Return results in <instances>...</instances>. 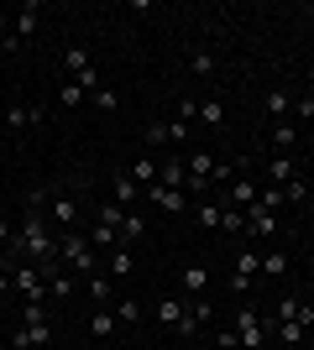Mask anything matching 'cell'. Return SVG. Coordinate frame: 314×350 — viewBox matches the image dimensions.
I'll return each mask as SVG.
<instances>
[{"label": "cell", "mask_w": 314, "mask_h": 350, "mask_svg": "<svg viewBox=\"0 0 314 350\" xmlns=\"http://www.w3.org/2000/svg\"><path fill=\"white\" fill-rule=\"evenodd\" d=\"M58 262H63V272H68V267H74V272H100V251L90 246L84 230H63L58 235Z\"/></svg>", "instance_id": "1"}, {"label": "cell", "mask_w": 314, "mask_h": 350, "mask_svg": "<svg viewBox=\"0 0 314 350\" xmlns=\"http://www.w3.org/2000/svg\"><path fill=\"white\" fill-rule=\"evenodd\" d=\"M267 335H272V324L257 314V308H236V340H241V350H262L267 345Z\"/></svg>", "instance_id": "2"}, {"label": "cell", "mask_w": 314, "mask_h": 350, "mask_svg": "<svg viewBox=\"0 0 314 350\" xmlns=\"http://www.w3.org/2000/svg\"><path fill=\"white\" fill-rule=\"evenodd\" d=\"M47 219H53V230H79V199L63 189H47Z\"/></svg>", "instance_id": "3"}, {"label": "cell", "mask_w": 314, "mask_h": 350, "mask_svg": "<svg viewBox=\"0 0 314 350\" xmlns=\"http://www.w3.org/2000/svg\"><path fill=\"white\" fill-rule=\"evenodd\" d=\"M53 345V319H31L11 335V350H47Z\"/></svg>", "instance_id": "4"}, {"label": "cell", "mask_w": 314, "mask_h": 350, "mask_svg": "<svg viewBox=\"0 0 314 350\" xmlns=\"http://www.w3.org/2000/svg\"><path fill=\"white\" fill-rule=\"evenodd\" d=\"M183 167H189V193H194V189H205V183H215V167H220V162L209 157V152H189Z\"/></svg>", "instance_id": "5"}, {"label": "cell", "mask_w": 314, "mask_h": 350, "mask_svg": "<svg viewBox=\"0 0 314 350\" xmlns=\"http://www.w3.org/2000/svg\"><path fill=\"white\" fill-rule=\"evenodd\" d=\"M147 199H152V209H163V215H183V209H189V193L183 189H163V183H152Z\"/></svg>", "instance_id": "6"}, {"label": "cell", "mask_w": 314, "mask_h": 350, "mask_svg": "<svg viewBox=\"0 0 314 350\" xmlns=\"http://www.w3.org/2000/svg\"><path fill=\"white\" fill-rule=\"evenodd\" d=\"M241 215H246V235H257V241H272V235H278V215H272V209L252 204V209H241Z\"/></svg>", "instance_id": "7"}, {"label": "cell", "mask_w": 314, "mask_h": 350, "mask_svg": "<svg viewBox=\"0 0 314 350\" xmlns=\"http://www.w3.org/2000/svg\"><path fill=\"white\" fill-rule=\"evenodd\" d=\"M209 314H215V308H209L205 298H199V304H189V314H183V319L173 324V335H179V340H194L199 329H205V324H209Z\"/></svg>", "instance_id": "8"}, {"label": "cell", "mask_w": 314, "mask_h": 350, "mask_svg": "<svg viewBox=\"0 0 314 350\" xmlns=\"http://www.w3.org/2000/svg\"><path fill=\"white\" fill-rule=\"evenodd\" d=\"M42 116H47L42 105H21V100H16L11 110H5V126H11V131H21V126H42Z\"/></svg>", "instance_id": "9"}, {"label": "cell", "mask_w": 314, "mask_h": 350, "mask_svg": "<svg viewBox=\"0 0 314 350\" xmlns=\"http://www.w3.org/2000/svg\"><path fill=\"white\" fill-rule=\"evenodd\" d=\"M157 183H163V189H183V193H189V167H183L179 157L157 162Z\"/></svg>", "instance_id": "10"}, {"label": "cell", "mask_w": 314, "mask_h": 350, "mask_svg": "<svg viewBox=\"0 0 314 350\" xmlns=\"http://www.w3.org/2000/svg\"><path fill=\"white\" fill-rule=\"evenodd\" d=\"M147 235V219L136 215V209H126V219H120V246H136Z\"/></svg>", "instance_id": "11"}, {"label": "cell", "mask_w": 314, "mask_h": 350, "mask_svg": "<svg viewBox=\"0 0 314 350\" xmlns=\"http://www.w3.org/2000/svg\"><path fill=\"white\" fill-rule=\"evenodd\" d=\"M37 21H42V16H37V5H21V16H16V27H11V37H16V42H27L31 31H37Z\"/></svg>", "instance_id": "12"}, {"label": "cell", "mask_w": 314, "mask_h": 350, "mask_svg": "<svg viewBox=\"0 0 314 350\" xmlns=\"http://www.w3.org/2000/svg\"><path fill=\"white\" fill-rule=\"evenodd\" d=\"M90 335L94 340H110V335H116V314H110V308H94V314H90Z\"/></svg>", "instance_id": "13"}, {"label": "cell", "mask_w": 314, "mask_h": 350, "mask_svg": "<svg viewBox=\"0 0 314 350\" xmlns=\"http://www.w3.org/2000/svg\"><path fill=\"white\" fill-rule=\"evenodd\" d=\"M272 335L283 340V345H304V335H309V329H304V324H293V319H272Z\"/></svg>", "instance_id": "14"}, {"label": "cell", "mask_w": 314, "mask_h": 350, "mask_svg": "<svg viewBox=\"0 0 314 350\" xmlns=\"http://www.w3.org/2000/svg\"><path fill=\"white\" fill-rule=\"evenodd\" d=\"M262 105H267V116H272V120H288V110H293V94H288V89H272Z\"/></svg>", "instance_id": "15"}, {"label": "cell", "mask_w": 314, "mask_h": 350, "mask_svg": "<svg viewBox=\"0 0 314 350\" xmlns=\"http://www.w3.org/2000/svg\"><path fill=\"white\" fill-rule=\"evenodd\" d=\"M183 314H189V304H183V298H163V304H157V324H168V329H173Z\"/></svg>", "instance_id": "16"}, {"label": "cell", "mask_w": 314, "mask_h": 350, "mask_svg": "<svg viewBox=\"0 0 314 350\" xmlns=\"http://www.w3.org/2000/svg\"><path fill=\"white\" fill-rule=\"evenodd\" d=\"M126 178H131V183H147V189H152V183H157V157H136Z\"/></svg>", "instance_id": "17"}, {"label": "cell", "mask_w": 314, "mask_h": 350, "mask_svg": "<svg viewBox=\"0 0 314 350\" xmlns=\"http://www.w3.org/2000/svg\"><path fill=\"white\" fill-rule=\"evenodd\" d=\"M120 219H126V209H120L116 199H110V204H100V209H94V225H105V230H116V235H120Z\"/></svg>", "instance_id": "18"}, {"label": "cell", "mask_w": 314, "mask_h": 350, "mask_svg": "<svg viewBox=\"0 0 314 350\" xmlns=\"http://www.w3.org/2000/svg\"><path fill=\"white\" fill-rule=\"evenodd\" d=\"M209 288V267H183V293H194V298H199V293H205Z\"/></svg>", "instance_id": "19"}, {"label": "cell", "mask_w": 314, "mask_h": 350, "mask_svg": "<svg viewBox=\"0 0 314 350\" xmlns=\"http://www.w3.org/2000/svg\"><path fill=\"white\" fill-rule=\"evenodd\" d=\"M267 178H272V183H293V178H299V167H293V162H288L283 152H278V157L267 162Z\"/></svg>", "instance_id": "20"}, {"label": "cell", "mask_w": 314, "mask_h": 350, "mask_svg": "<svg viewBox=\"0 0 314 350\" xmlns=\"http://www.w3.org/2000/svg\"><path fill=\"white\" fill-rule=\"evenodd\" d=\"M110 272H116V278H131V272H136L131 246H116V251H110Z\"/></svg>", "instance_id": "21"}, {"label": "cell", "mask_w": 314, "mask_h": 350, "mask_svg": "<svg viewBox=\"0 0 314 350\" xmlns=\"http://www.w3.org/2000/svg\"><path fill=\"white\" fill-rule=\"evenodd\" d=\"M252 204H257V183H246V178L231 183V209H252Z\"/></svg>", "instance_id": "22"}, {"label": "cell", "mask_w": 314, "mask_h": 350, "mask_svg": "<svg viewBox=\"0 0 314 350\" xmlns=\"http://www.w3.org/2000/svg\"><path fill=\"white\" fill-rule=\"evenodd\" d=\"M63 63H68V73H74V79H84V73L94 68V63H90V53H84V47H68V53H63Z\"/></svg>", "instance_id": "23"}, {"label": "cell", "mask_w": 314, "mask_h": 350, "mask_svg": "<svg viewBox=\"0 0 314 350\" xmlns=\"http://www.w3.org/2000/svg\"><path fill=\"white\" fill-rule=\"evenodd\" d=\"M136 199H142V183H131V178H116V204H120V209H131Z\"/></svg>", "instance_id": "24"}, {"label": "cell", "mask_w": 314, "mask_h": 350, "mask_svg": "<svg viewBox=\"0 0 314 350\" xmlns=\"http://www.w3.org/2000/svg\"><path fill=\"white\" fill-rule=\"evenodd\" d=\"M68 293H74V278H68V272H53V278H47V298H53V304H63Z\"/></svg>", "instance_id": "25"}, {"label": "cell", "mask_w": 314, "mask_h": 350, "mask_svg": "<svg viewBox=\"0 0 314 350\" xmlns=\"http://www.w3.org/2000/svg\"><path fill=\"white\" fill-rule=\"evenodd\" d=\"M58 105H68V110H79V105H90V94L68 79V84H58Z\"/></svg>", "instance_id": "26"}, {"label": "cell", "mask_w": 314, "mask_h": 350, "mask_svg": "<svg viewBox=\"0 0 314 350\" xmlns=\"http://www.w3.org/2000/svg\"><path fill=\"white\" fill-rule=\"evenodd\" d=\"M283 204H309V178H293V183H283Z\"/></svg>", "instance_id": "27"}, {"label": "cell", "mask_w": 314, "mask_h": 350, "mask_svg": "<svg viewBox=\"0 0 314 350\" xmlns=\"http://www.w3.org/2000/svg\"><path fill=\"white\" fill-rule=\"evenodd\" d=\"M199 120H205V126H225V105L220 100H199Z\"/></svg>", "instance_id": "28"}, {"label": "cell", "mask_w": 314, "mask_h": 350, "mask_svg": "<svg viewBox=\"0 0 314 350\" xmlns=\"http://www.w3.org/2000/svg\"><path fill=\"white\" fill-rule=\"evenodd\" d=\"M90 298H94V304H110V278H105V272H90Z\"/></svg>", "instance_id": "29"}, {"label": "cell", "mask_w": 314, "mask_h": 350, "mask_svg": "<svg viewBox=\"0 0 314 350\" xmlns=\"http://www.w3.org/2000/svg\"><path fill=\"white\" fill-rule=\"evenodd\" d=\"M272 142H278V146H293V142H299V126H293V120H272Z\"/></svg>", "instance_id": "30"}, {"label": "cell", "mask_w": 314, "mask_h": 350, "mask_svg": "<svg viewBox=\"0 0 314 350\" xmlns=\"http://www.w3.org/2000/svg\"><path fill=\"white\" fill-rule=\"evenodd\" d=\"M236 272H241V278H257V272H262V256L241 246V256H236Z\"/></svg>", "instance_id": "31"}, {"label": "cell", "mask_w": 314, "mask_h": 350, "mask_svg": "<svg viewBox=\"0 0 314 350\" xmlns=\"http://www.w3.org/2000/svg\"><path fill=\"white\" fill-rule=\"evenodd\" d=\"M142 314H147V308L136 304V298H126V304H116V319H120V324H142Z\"/></svg>", "instance_id": "32"}, {"label": "cell", "mask_w": 314, "mask_h": 350, "mask_svg": "<svg viewBox=\"0 0 314 350\" xmlns=\"http://www.w3.org/2000/svg\"><path fill=\"white\" fill-rule=\"evenodd\" d=\"M90 105H94V110H105V116H116V89H94Z\"/></svg>", "instance_id": "33"}, {"label": "cell", "mask_w": 314, "mask_h": 350, "mask_svg": "<svg viewBox=\"0 0 314 350\" xmlns=\"http://www.w3.org/2000/svg\"><path fill=\"white\" fill-rule=\"evenodd\" d=\"M283 267H288L283 251H267V256H262V272H267V278H283Z\"/></svg>", "instance_id": "34"}, {"label": "cell", "mask_w": 314, "mask_h": 350, "mask_svg": "<svg viewBox=\"0 0 314 350\" xmlns=\"http://www.w3.org/2000/svg\"><path fill=\"white\" fill-rule=\"evenodd\" d=\"M257 204L278 215V209H283V189H257Z\"/></svg>", "instance_id": "35"}, {"label": "cell", "mask_w": 314, "mask_h": 350, "mask_svg": "<svg viewBox=\"0 0 314 350\" xmlns=\"http://www.w3.org/2000/svg\"><path fill=\"white\" fill-rule=\"evenodd\" d=\"M220 215H225L220 204H199V225H209V230H220Z\"/></svg>", "instance_id": "36"}, {"label": "cell", "mask_w": 314, "mask_h": 350, "mask_svg": "<svg viewBox=\"0 0 314 350\" xmlns=\"http://www.w3.org/2000/svg\"><path fill=\"white\" fill-rule=\"evenodd\" d=\"M189 68L205 79V73H215V58H209V53H194V58H189Z\"/></svg>", "instance_id": "37"}, {"label": "cell", "mask_w": 314, "mask_h": 350, "mask_svg": "<svg viewBox=\"0 0 314 350\" xmlns=\"http://www.w3.org/2000/svg\"><path fill=\"white\" fill-rule=\"evenodd\" d=\"M299 308H304L299 298H283V304H278V319H299Z\"/></svg>", "instance_id": "38"}, {"label": "cell", "mask_w": 314, "mask_h": 350, "mask_svg": "<svg viewBox=\"0 0 314 350\" xmlns=\"http://www.w3.org/2000/svg\"><path fill=\"white\" fill-rule=\"evenodd\" d=\"M147 142H173V136H168V120H152V126H147Z\"/></svg>", "instance_id": "39"}, {"label": "cell", "mask_w": 314, "mask_h": 350, "mask_svg": "<svg viewBox=\"0 0 314 350\" xmlns=\"http://www.w3.org/2000/svg\"><path fill=\"white\" fill-rule=\"evenodd\" d=\"M199 116V100H179V120H194Z\"/></svg>", "instance_id": "40"}, {"label": "cell", "mask_w": 314, "mask_h": 350, "mask_svg": "<svg viewBox=\"0 0 314 350\" xmlns=\"http://www.w3.org/2000/svg\"><path fill=\"white\" fill-rule=\"evenodd\" d=\"M293 116H299V120H314V100H293Z\"/></svg>", "instance_id": "41"}, {"label": "cell", "mask_w": 314, "mask_h": 350, "mask_svg": "<svg viewBox=\"0 0 314 350\" xmlns=\"http://www.w3.org/2000/svg\"><path fill=\"white\" fill-rule=\"evenodd\" d=\"M5 308H11V298H0V319H5Z\"/></svg>", "instance_id": "42"}, {"label": "cell", "mask_w": 314, "mask_h": 350, "mask_svg": "<svg viewBox=\"0 0 314 350\" xmlns=\"http://www.w3.org/2000/svg\"><path fill=\"white\" fill-rule=\"evenodd\" d=\"M309 199H314V173H309Z\"/></svg>", "instance_id": "43"}, {"label": "cell", "mask_w": 314, "mask_h": 350, "mask_svg": "<svg viewBox=\"0 0 314 350\" xmlns=\"http://www.w3.org/2000/svg\"><path fill=\"white\" fill-rule=\"evenodd\" d=\"M126 350H131V345H126Z\"/></svg>", "instance_id": "44"}]
</instances>
